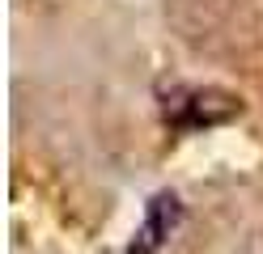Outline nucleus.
<instances>
[{"instance_id": "obj_2", "label": "nucleus", "mask_w": 263, "mask_h": 254, "mask_svg": "<svg viewBox=\"0 0 263 254\" xmlns=\"http://www.w3.org/2000/svg\"><path fill=\"white\" fill-rule=\"evenodd\" d=\"M174 220H178V199H174V195H157L153 208H149V220H144V229L136 233V242H132L127 254H153V250L170 237Z\"/></svg>"}, {"instance_id": "obj_1", "label": "nucleus", "mask_w": 263, "mask_h": 254, "mask_svg": "<svg viewBox=\"0 0 263 254\" xmlns=\"http://www.w3.org/2000/svg\"><path fill=\"white\" fill-rule=\"evenodd\" d=\"M234 114H242V102L221 89H191L183 97L166 102V123L174 127H217Z\"/></svg>"}]
</instances>
